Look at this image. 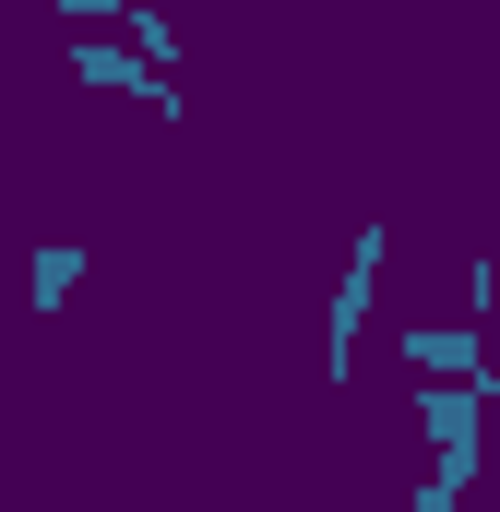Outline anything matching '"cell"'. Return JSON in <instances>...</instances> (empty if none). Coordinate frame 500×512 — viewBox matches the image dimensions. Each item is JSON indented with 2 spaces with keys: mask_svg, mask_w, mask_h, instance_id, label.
I'll use <instances>...</instances> for the list:
<instances>
[{
  "mask_svg": "<svg viewBox=\"0 0 500 512\" xmlns=\"http://www.w3.org/2000/svg\"><path fill=\"white\" fill-rule=\"evenodd\" d=\"M60 72H72V84H96V96H143V108H155L167 131L191 120V96H179V72H167V60H143L131 36H60Z\"/></svg>",
  "mask_w": 500,
  "mask_h": 512,
  "instance_id": "obj_1",
  "label": "cell"
},
{
  "mask_svg": "<svg viewBox=\"0 0 500 512\" xmlns=\"http://www.w3.org/2000/svg\"><path fill=\"white\" fill-rule=\"evenodd\" d=\"M131 0H60V24H120Z\"/></svg>",
  "mask_w": 500,
  "mask_h": 512,
  "instance_id": "obj_7",
  "label": "cell"
},
{
  "mask_svg": "<svg viewBox=\"0 0 500 512\" xmlns=\"http://www.w3.org/2000/svg\"><path fill=\"white\" fill-rule=\"evenodd\" d=\"M84 262H96V251H84V239H48V251L24 262V310H36V322H60V298L84 286Z\"/></svg>",
  "mask_w": 500,
  "mask_h": 512,
  "instance_id": "obj_5",
  "label": "cell"
},
{
  "mask_svg": "<svg viewBox=\"0 0 500 512\" xmlns=\"http://www.w3.org/2000/svg\"><path fill=\"white\" fill-rule=\"evenodd\" d=\"M120 36L143 48V60H167V72H179V24H167L155 0H131V12H120Z\"/></svg>",
  "mask_w": 500,
  "mask_h": 512,
  "instance_id": "obj_6",
  "label": "cell"
},
{
  "mask_svg": "<svg viewBox=\"0 0 500 512\" xmlns=\"http://www.w3.org/2000/svg\"><path fill=\"white\" fill-rule=\"evenodd\" d=\"M489 382H417V429L441 441V453H477V429H489Z\"/></svg>",
  "mask_w": 500,
  "mask_h": 512,
  "instance_id": "obj_4",
  "label": "cell"
},
{
  "mask_svg": "<svg viewBox=\"0 0 500 512\" xmlns=\"http://www.w3.org/2000/svg\"><path fill=\"white\" fill-rule=\"evenodd\" d=\"M381 262H393V227H358V239H346V286H334V310H322V382L334 393H346L358 334H370V310H381Z\"/></svg>",
  "mask_w": 500,
  "mask_h": 512,
  "instance_id": "obj_2",
  "label": "cell"
},
{
  "mask_svg": "<svg viewBox=\"0 0 500 512\" xmlns=\"http://www.w3.org/2000/svg\"><path fill=\"white\" fill-rule=\"evenodd\" d=\"M393 346H405V370H417V382H489V393H500L489 334H477V322H405Z\"/></svg>",
  "mask_w": 500,
  "mask_h": 512,
  "instance_id": "obj_3",
  "label": "cell"
}]
</instances>
